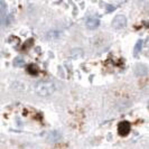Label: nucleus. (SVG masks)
<instances>
[{
	"mask_svg": "<svg viewBox=\"0 0 149 149\" xmlns=\"http://www.w3.org/2000/svg\"><path fill=\"white\" fill-rule=\"evenodd\" d=\"M35 89H36V92L39 95L47 97V95H51L55 91V85L51 81H42V82H38L36 84Z\"/></svg>",
	"mask_w": 149,
	"mask_h": 149,
	"instance_id": "f257e3e1",
	"label": "nucleus"
},
{
	"mask_svg": "<svg viewBox=\"0 0 149 149\" xmlns=\"http://www.w3.org/2000/svg\"><path fill=\"white\" fill-rule=\"evenodd\" d=\"M127 24V18L126 16L123 15H118L117 17H114V19L112 20V27L116 28V29H120V28H123Z\"/></svg>",
	"mask_w": 149,
	"mask_h": 149,
	"instance_id": "f03ea898",
	"label": "nucleus"
},
{
	"mask_svg": "<svg viewBox=\"0 0 149 149\" xmlns=\"http://www.w3.org/2000/svg\"><path fill=\"white\" fill-rule=\"evenodd\" d=\"M130 129H131L130 128V123L128 121H122V122H120L119 126H118V132H119L120 136L125 137V136L129 134Z\"/></svg>",
	"mask_w": 149,
	"mask_h": 149,
	"instance_id": "7ed1b4c3",
	"label": "nucleus"
},
{
	"mask_svg": "<svg viewBox=\"0 0 149 149\" xmlns=\"http://www.w3.org/2000/svg\"><path fill=\"white\" fill-rule=\"evenodd\" d=\"M85 25H86V27L88 28H91V29H94V28H97V26L100 25V22H99V19L97 18H94V17H90L86 19V22H85Z\"/></svg>",
	"mask_w": 149,
	"mask_h": 149,
	"instance_id": "20e7f679",
	"label": "nucleus"
},
{
	"mask_svg": "<svg viewBox=\"0 0 149 149\" xmlns=\"http://www.w3.org/2000/svg\"><path fill=\"white\" fill-rule=\"evenodd\" d=\"M134 72H136V74H137V75L146 74L147 68L143 66V65H141V64H137V65L134 66Z\"/></svg>",
	"mask_w": 149,
	"mask_h": 149,
	"instance_id": "39448f33",
	"label": "nucleus"
},
{
	"mask_svg": "<svg viewBox=\"0 0 149 149\" xmlns=\"http://www.w3.org/2000/svg\"><path fill=\"white\" fill-rule=\"evenodd\" d=\"M0 11H1V24H5L6 19V5L3 1L0 2Z\"/></svg>",
	"mask_w": 149,
	"mask_h": 149,
	"instance_id": "423d86ee",
	"label": "nucleus"
},
{
	"mask_svg": "<svg viewBox=\"0 0 149 149\" xmlns=\"http://www.w3.org/2000/svg\"><path fill=\"white\" fill-rule=\"evenodd\" d=\"M28 71H29L30 74H33V75H36L38 73L37 66H36V65H34V64H31V65L28 66Z\"/></svg>",
	"mask_w": 149,
	"mask_h": 149,
	"instance_id": "0eeeda50",
	"label": "nucleus"
},
{
	"mask_svg": "<svg viewBox=\"0 0 149 149\" xmlns=\"http://www.w3.org/2000/svg\"><path fill=\"white\" fill-rule=\"evenodd\" d=\"M140 48H141V40H139L137 45H136V48H134V53H138L140 51Z\"/></svg>",
	"mask_w": 149,
	"mask_h": 149,
	"instance_id": "6e6552de",
	"label": "nucleus"
}]
</instances>
